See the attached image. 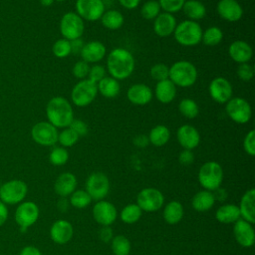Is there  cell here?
<instances>
[{
	"instance_id": "obj_57",
	"label": "cell",
	"mask_w": 255,
	"mask_h": 255,
	"mask_svg": "<svg viewBox=\"0 0 255 255\" xmlns=\"http://www.w3.org/2000/svg\"><path fill=\"white\" fill-rule=\"evenodd\" d=\"M71 42V49H72V53L74 54H80L81 53V50L84 46V42L80 39H76V40H73V41H70Z\"/></svg>"
},
{
	"instance_id": "obj_51",
	"label": "cell",
	"mask_w": 255,
	"mask_h": 255,
	"mask_svg": "<svg viewBox=\"0 0 255 255\" xmlns=\"http://www.w3.org/2000/svg\"><path fill=\"white\" fill-rule=\"evenodd\" d=\"M178 161L182 165H189L194 161V154L190 149H182L178 155Z\"/></svg>"
},
{
	"instance_id": "obj_2",
	"label": "cell",
	"mask_w": 255,
	"mask_h": 255,
	"mask_svg": "<svg viewBox=\"0 0 255 255\" xmlns=\"http://www.w3.org/2000/svg\"><path fill=\"white\" fill-rule=\"evenodd\" d=\"M46 116L48 122L54 127L68 128L74 120V110L71 103L64 97L52 98L46 106Z\"/></svg>"
},
{
	"instance_id": "obj_35",
	"label": "cell",
	"mask_w": 255,
	"mask_h": 255,
	"mask_svg": "<svg viewBox=\"0 0 255 255\" xmlns=\"http://www.w3.org/2000/svg\"><path fill=\"white\" fill-rule=\"evenodd\" d=\"M142 214V210L136 203L126 205L121 211V219L127 224H133L137 222Z\"/></svg>"
},
{
	"instance_id": "obj_16",
	"label": "cell",
	"mask_w": 255,
	"mask_h": 255,
	"mask_svg": "<svg viewBox=\"0 0 255 255\" xmlns=\"http://www.w3.org/2000/svg\"><path fill=\"white\" fill-rule=\"evenodd\" d=\"M208 91L211 99L218 104H226L233 94L232 85L223 77L214 78L209 84Z\"/></svg>"
},
{
	"instance_id": "obj_40",
	"label": "cell",
	"mask_w": 255,
	"mask_h": 255,
	"mask_svg": "<svg viewBox=\"0 0 255 255\" xmlns=\"http://www.w3.org/2000/svg\"><path fill=\"white\" fill-rule=\"evenodd\" d=\"M160 6L156 0H148L144 2L140 9V14L145 20H154L160 13Z\"/></svg>"
},
{
	"instance_id": "obj_28",
	"label": "cell",
	"mask_w": 255,
	"mask_h": 255,
	"mask_svg": "<svg viewBox=\"0 0 255 255\" xmlns=\"http://www.w3.org/2000/svg\"><path fill=\"white\" fill-rule=\"evenodd\" d=\"M214 203L215 197L213 195V192L206 189L196 192L191 199V205L193 209L198 212H205L210 210L213 207Z\"/></svg>"
},
{
	"instance_id": "obj_26",
	"label": "cell",
	"mask_w": 255,
	"mask_h": 255,
	"mask_svg": "<svg viewBox=\"0 0 255 255\" xmlns=\"http://www.w3.org/2000/svg\"><path fill=\"white\" fill-rule=\"evenodd\" d=\"M77 187V178L71 172H63L61 173L55 183L54 190L61 197H67L71 195Z\"/></svg>"
},
{
	"instance_id": "obj_38",
	"label": "cell",
	"mask_w": 255,
	"mask_h": 255,
	"mask_svg": "<svg viewBox=\"0 0 255 255\" xmlns=\"http://www.w3.org/2000/svg\"><path fill=\"white\" fill-rule=\"evenodd\" d=\"M112 251L115 255H128L130 252V242L125 235H117L111 240Z\"/></svg>"
},
{
	"instance_id": "obj_48",
	"label": "cell",
	"mask_w": 255,
	"mask_h": 255,
	"mask_svg": "<svg viewBox=\"0 0 255 255\" xmlns=\"http://www.w3.org/2000/svg\"><path fill=\"white\" fill-rule=\"evenodd\" d=\"M243 148L248 155L250 156L255 155V130L254 129H250L246 133L243 139Z\"/></svg>"
},
{
	"instance_id": "obj_29",
	"label": "cell",
	"mask_w": 255,
	"mask_h": 255,
	"mask_svg": "<svg viewBox=\"0 0 255 255\" xmlns=\"http://www.w3.org/2000/svg\"><path fill=\"white\" fill-rule=\"evenodd\" d=\"M184 215V209L182 204L179 201L172 200L168 202L162 212V216L164 221L169 225H175L181 221Z\"/></svg>"
},
{
	"instance_id": "obj_20",
	"label": "cell",
	"mask_w": 255,
	"mask_h": 255,
	"mask_svg": "<svg viewBox=\"0 0 255 255\" xmlns=\"http://www.w3.org/2000/svg\"><path fill=\"white\" fill-rule=\"evenodd\" d=\"M74 235L72 224L65 219L56 220L50 228V237L57 244L68 243Z\"/></svg>"
},
{
	"instance_id": "obj_9",
	"label": "cell",
	"mask_w": 255,
	"mask_h": 255,
	"mask_svg": "<svg viewBox=\"0 0 255 255\" xmlns=\"http://www.w3.org/2000/svg\"><path fill=\"white\" fill-rule=\"evenodd\" d=\"M40 215L38 205L33 201H22L16 207L14 219L22 232L34 225Z\"/></svg>"
},
{
	"instance_id": "obj_19",
	"label": "cell",
	"mask_w": 255,
	"mask_h": 255,
	"mask_svg": "<svg viewBox=\"0 0 255 255\" xmlns=\"http://www.w3.org/2000/svg\"><path fill=\"white\" fill-rule=\"evenodd\" d=\"M176 138L183 149H194L200 142V134L191 125H182L177 128Z\"/></svg>"
},
{
	"instance_id": "obj_25",
	"label": "cell",
	"mask_w": 255,
	"mask_h": 255,
	"mask_svg": "<svg viewBox=\"0 0 255 255\" xmlns=\"http://www.w3.org/2000/svg\"><path fill=\"white\" fill-rule=\"evenodd\" d=\"M240 217L253 224L255 222V189L250 188L242 195L238 206Z\"/></svg>"
},
{
	"instance_id": "obj_56",
	"label": "cell",
	"mask_w": 255,
	"mask_h": 255,
	"mask_svg": "<svg viewBox=\"0 0 255 255\" xmlns=\"http://www.w3.org/2000/svg\"><path fill=\"white\" fill-rule=\"evenodd\" d=\"M119 2L124 8L132 10L138 6V4L140 3V0H119Z\"/></svg>"
},
{
	"instance_id": "obj_55",
	"label": "cell",
	"mask_w": 255,
	"mask_h": 255,
	"mask_svg": "<svg viewBox=\"0 0 255 255\" xmlns=\"http://www.w3.org/2000/svg\"><path fill=\"white\" fill-rule=\"evenodd\" d=\"M8 215H9V211H8L7 205L0 200V227L5 224V222L8 219Z\"/></svg>"
},
{
	"instance_id": "obj_14",
	"label": "cell",
	"mask_w": 255,
	"mask_h": 255,
	"mask_svg": "<svg viewBox=\"0 0 255 255\" xmlns=\"http://www.w3.org/2000/svg\"><path fill=\"white\" fill-rule=\"evenodd\" d=\"M76 13L89 22L100 20L106 11L103 0H76Z\"/></svg>"
},
{
	"instance_id": "obj_12",
	"label": "cell",
	"mask_w": 255,
	"mask_h": 255,
	"mask_svg": "<svg viewBox=\"0 0 255 255\" xmlns=\"http://www.w3.org/2000/svg\"><path fill=\"white\" fill-rule=\"evenodd\" d=\"M164 203L162 192L154 187L141 189L136 196V204L142 211L155 212L159 210Z\"/></svg>"
},
{
	"instance_id": "obj_13",
	"label": "cell",
	"mask_w": 255,
	"mask_h": 255,
	"mask_svg": "<svg viewBox=\"0 0 255 255\" xmlns=\"http://www.w3.org/2000/svg\"><path fill=\"white\" fill-rule=\"evenodd\" d=\"M58 129L49 122H39L31 129L32 139L43 146H52L58 141Z\"/></svg>"
},
{
	"instance_id": "obj_58",
	"label": "cell",
	"mask_w": 255,
	"mask_h": 255,
	"mask_svg": "<svg viewBox=\"0 0 255 255\" xmlns=\"http://www.w3.org/2000/svg\"><path fill=\"white\" fill-rule=\"evenodd\" d=\"M213 195H214V197H215V200L217 199V200H219V201H223V200H225V199L227 198V192H226V190H225L224 188H220V187H218L217 189L214 190Z\"/></svg>"
},
{
	"instance_id": "obj_46",
	"label": "cell",
	"mask_w": 255,
	"mask_h": 255,
	"mask_svg": "<svg viewBox=\"0 0 255 255\" xmlns=\"http://www.w3.org/2000/svg\"><path fill=\"white\" fill-rule=\"evenodd\" d=\"M90 71V66L88 63H86L83 60H80L76 62L72 68V73L75 76V78L79 80L87 79Z\"/></svg>"
},
{
	"instance_id": "obj_54",
	"label": "cell",
	"mask_w": 255,
	"mask_h": 255,
	"mask_svg": "<svg viewBox=\"0 0 255 255\" xmlns=\"http://www.w3.org/2000/svg\"><path fill=\"white\" fill-rule=\"evenodd\" d=\"M149 143L147 135L144 134H138L133 138V144L137 147H145Z\"/></svg>"
},
{
	"instance_id": "obj_30",
	"label": "cell",
	"mask_w": 255,
	"mask_h": 255,
	"mask_svg": "<svg viewBox=\"0 0 255 255\" xmlns=\"http://www.w3.org/2000/svg\"><path fill=\"white\" fill-rule=\"evenodd\" d=\"M215 218L218 222L223 224H231L240 219V211L235 204H224L217 208Z\"/></svg>"
},
{
	"instance_id": "obj_52",
	"label": "cell",
	"mask_w": 255,
	"mask_h": 255,
	"mask_svg": "<svg viewBox=\"0 0 255 255\" xmlns=\"http://www.w3.org/2000/svg\"><path fill=\"white\" fill-rule=\"evenodd\" d=\"M100 239L104 242H109L113 239V230L110 226H103L99 233Z\"/></svg>"
},
{
	"instance_id": "obj_31",
	"label": "cell",
	"mask_w": 255,
	"mask_h": 255,
	"mask_svg": "<svg viewBox=\"0 0 255 255\" xmlns=\"http://www.w3.org/2000/svg\"><path fill=\"white\" fill-rule=\"evenodd\" d=\"M182 10L188 20L196 22L203 19L206 15V7L199 0H186L182 6Z\"/></svg>"
},
{
	"instance_id": "obj_24",
	"label": "cell",
	"mask_w": 255,
	"mask_h": 255,
	"mask_svg": "<svg viewBox=\"0 0 255 255\" xmlns=\"http://www.w3.org/2000/svg\"><path fill=\"white\" fill-rule=\"evenodd\" d=\"M229 57L238 64L249 63L253 56L252 47L243 40H236L228 47Z\"/></svg>"
},
{
	"instance_id": "obj_6",
	"label": "cell",
	"mask_w": 255,
	"mask_h": 255,
	"mask_svg": "<svg viewBox=\"0 0 255 255\" xmlns=\"http://www.w3.org/2000/svg\"><path fill=\"white\" fill-rule=\"evenodd\" d=\"M28 194V185L21 179H11L0 185V200L6 205L19 204Z\"/></svg>"
},
{
	"instance_id": "obj_15",
	"label": "cell",
	"mask_w": 255,
	"mask_h": 255,
	"mask_svg": "<svg viewBox=\"0 0 255 255\" xmlns=\"http://www.w3.org/2000/svg\"><path fill=\"white\" fill-rule=\"evenodd\" d=\"M93 217L102 226H111L117 219L118 211L116 206L107 200H99L93 207Z\"/></svg>"
},
{
	"instance_id": "obj_23",
	"label": "cell",
	"mask_w": 255,
	"mask_h": 255,
	"mask_svg": "<svg viewBox=\"0 0 255 255\" xmlns=\"http://www.w3.org/2000/svg\"><path fill=\"white\" fill-rule=\"evenodd\" d=\"M106 46L100 41H90L84 44L81 50V58L86 63H98L106 56Z\"/></svg>"
},
{
	"instance_id": "obj_49",
	"label": "cell",
	"mask_w": 255,
	"mask_h": 255,
	"mask_svg": "<svg viewBox=\"0 0 255 255\" xmlns=\"http://www.w3.org/2000/svg\"><path fill=\"white\" fill-rule=\"evenodd\" d=\"M105 77H106V69L104 66L96 64V65L90 67V71H89V75H88L89 80H91L92 82L97 84Z\"/></svg>"
},
{
	"instance_id": "obj_53",
	"label": "cell",
	"mask_w": 255,
	"mask_h": 255,
	"mask_svg": "<svg viewBox=\"0 0 255 255\" xmlns=\"http://www.w3.org/2000/svg\"><path fill=\"white\" fill-rule=\"evenodd\" d=\"M19 255H42V252L36 246L28 245L21 249Z\"/></svg>"
},
{
	"instance_id": "obj_21",
	"label": "cell",
	"mask_w": 255,
	"mask_h": 255,
	"mask_svg": "<svg viewBox=\"0 0 255 255\" xmlns=\"http://www.w3.org/2000/svg\"><path fill=\"white\" fill-rule=\"evenodd\" d=\"M152 97L153 93L151 89L142 83L131 85L127 92L128 100L135 106H144L148 104L152 100Z\"/></svg>"
},
{
	"instance_id": "obj_61",
	"label": "cell",
	"mask_w": 255,
	"mask_h": 255,
	"mask_svg": "<svg viewBox=\"0 0 255 255\" xmlns=\"http://www.w3.org/2000/svg\"><path fill=\"white\" fill-rule=\"evenodd\" d=\"M54 1H57V2H63V1H66V0H54Z\"/></svg>"
},
{
	"instance_id": "obj_37",
	"label": "cell",
	"mask_w": 255,
	"mask_h": 255,
	"mask_svg": "<svg viewBox=\"0 0 255 255\" xmlns=\"http://www.w3.org/2000/svg\"><path fill=\"white\" fill-rule=\"evenodd\" d=\"M179 113L186 119H195L199 114V107L197 103L189 98L182 99L178 104Z\"/></svg>"
},
{
	"instance_id": "obj_4",
	"label": "cell",
	"mask_w": 255,
	"mask_h": 255,
	"mask_svg": "<svg viewBox=\"0 0 255 255\" xmlns=\"http://www.w3.org/2000/svg\"><path fill=\"white\" fill-rule=\"evenodd\" d=\"M202 32V28L198 22L183 20L176 25L173 36L179 45L184 47H193L201 42Z\"/></svg>"
},
{
	"instance_id": "obj_43",
	"label": "cell",
	"mask_w": 255,
	"mask_h": 255,
	"mask_svg": "<svg viewBox=\"0 0 255 255\" xmlns=\"http://www.w3.org/2000/svg\"><path fill=\"white\" fill-rule=\"evenodd\" d=\"M53 55L57 58H66L72 53L71 42L65 38L57 40L52 47Z\"/></svg>"
},
{
	"instance_id": "obj_17",
	"label": "cell",
	"mask_w": 255,
	"mask_h": 255,
	"mask_svg": "<svg viewBox=\"0 0 255 255\" xmlns=\"http://www.w3.org/2000/svg\"><path fill=\"white\" fill-rule=\"evenodd\" d=\"M233 224V235L236 242L242 247H251L255 242V233L252 224L241 218Z\"/></svg>"
},
{
	"instance_id": "obj_10",
	"label": "cell",
	"mask_w": 255,
	"mask_h": 255,
	"mask_svg": "<svg viewBox=\"0 0 255 255\" xmlns=\"http://www.w3.org/2000/svg\"><path fill=\"white\" fill-rule=\"evenodd\" d=\"M225 112L228 118L236 124L243 125L250 121L252 109L250 104L243 98H231L225 106Z\"/></svg>"
},
{
	"instance_id": "obj_45",
	"label": "cell",
	"mask_w": 255,
	"mask_h": 255,
	"mask_svg": "<svg viewBox=\"0 0 255 255\" xmlns=\"http://www.w3.org/2000/svg\"><path fill=\"white\" fill-rule=\"evenodd\" d=\"M185 1L186 0H158V3L163 12L173 14L182 9Z\"/></svg>"
},
{
	"instance_id": "obj_47",
	"label": "cell",
	"mask_w": 255,
	"mask_h": 255,
	"mask_svg": "<svg viewBox=\"0 0 255 255\" xmlns=\"http://www.w3.org/2000/svg\"><path fill=\"white\" fill-rule=\"evenodd\" d=\"M237 76L240 80L244 82H248L254 77V68L249 63L239 64L237 68Z\"/></svg>"
},
{
	"instance_id": "obj_22",
	"label": "cell",
	"mask_w": 255,
	"mask_h": 255,
	"mask_svg": "<svg viewBox=\"0 0 255 255\" xmlns=\"http://www.w3.org/2000/svg\"><path fill=\"white\" fill-rule=\"evenodd\" d=\"M176 25V19L173 14L160 12L153 20V31L158 37L165 38L173 34Z\"/></svg>"
},
{
	"instance_id": "obj_32",
	"label": "cell",
	"mask_w": 255,
	"mask_h": 255,
	"mask_svg": "<svg viewBox=\"0 0 255 255\" xmlns=\"http://www.w3.org/2000/svg\"><path fill=\"white\" fill-rule=\"evenodd\" d=\"M97 89L98 93H100L103 97L112 99L119 95L121 86L118 80L111 76H106L99 83H97Z\"/></svg>"
},
{
	"instance_id": "obj_42",
	"label": "cell",
	"mask_w": 255,
	"mask_h": 255,
	"mask_svg": "<svg viewBox=\"0 0 255 255\" xmlns=\"http://www.w3.org/2000/svg\"><path fill=\"white\" fill-rule=\"evenodd\" d=\"M69 159V152L63 146L54 147L49 154V160L53 165H64Z\"/></svg>"
},
{
	"instance_id": "obj_50",
	"label": "cell",
	"mask_w": 255,
	"mask_h": 255,
	"mask_svg": "<svg viewBox=\"0 0 255 255\" xmlns=\"http://www.w3.org/2000/svg\"><path fill=\"white\" fill-rule=\"evenodd\" d=\"M69 128H71L79 136H83L86 135L88 133L89 128L88 125L82 121V120H73V122L71 123V125L69 126Z\"/></svg>"
},
{
	"instance_id": "obj_7",
	"label": "cell",
	"mask_w": 255,
	"mask_h": 255,
	"mask_svg": "<svg viewBox=\"0 0 255 255\" xmlns=\"http://www.w3.org/2000/svg\"><path fill=\"white\" fill-rule=\"evenodd\" d=\"M97 95V84L87 78L84 80H80L73 87L71 92V100L75 106L83 108L93 103Z\"/></svg>"
},
{
	"instance_id": "obj_1",
	"label": "cell",
	"mask_w": 255,
	"mask_h": 255,
	"mask_svg": "<svg viewBox=\"0 0 255 255\" xmlns=\"http://www.w3.org/2000/svg\"><path fill=\"white\" fill-rule=\"evenodd\" d=\"M135 61L132 54L125 48L113 49L107 57V70L118 81L128 79L133 72Z\"/></svg>"
},
{
	"instance_id": "obj_8",
	"label": "cell",
	"mask_w": 255,
	"mask_h": 255,
	"mask_svg": "<svg viewBox=\"0 0 255 255\" xmlns=\"http://www.w3.org/2000/svg\"><path fill=\"white\" fill-rule=\"evenodd\" d=\"M85 30L84 20L76 12L65 13L60 20V32L63 38L73 41L80 39Z\"/></svg>"
},
{
	"instance_id": "obj_33",
	"label": "cell",
	"mask_w": 255,
	"mask_h": 255,
	"mask_svg": "<svg viewBox=\"0 0 255 255\" xmlns=\"http://www.w3.org/2000/svg\"><path fill=\"white\" fill-rule=\"evenodd\" d=\"M147 137L152 145L159 147L168 142L170 138V131L164 125H157L150 129Z\"/></svg>"
},
{
	"instance_id": "obj_41",
	"label": "cell",
	"mask_w": 255,
	"mask_h": 255,
	"mask_svg": "<svg viewBox=\"0 0 255 255\" xmlns=\"http://www.w3.org/2000/svg\"><path fill=\"white\" fill-rule=\"evenodd\" d=\"M79 137L80 136L71 128L68 127L63 128V130L58 133V142L63 147H71L77 143Z\"/></svg>"
},
{
	"instance_id": "obj_39",
	"label": "cell",
	"mask_w": 255,
	"mask_h": 255,
	"mask_svg": "<svg viewBox=\"0 0 255 255\" xmlns=\"http://www.w3.org/2000/svg\"><path fill=\"white\" fill-rule=\"evenodd\" d=\"M91 196L88 194L86 190H75L71 195H70V204L77 208V209H83L86 208L88 205L91 204L92 202Z\"/></svg>"
},
{
	"instance_id": "obj_18",
	"label": "cell",
	"mask_w": 255,
	"mask_h": 255,
	"mask_svg": "<svg viewBox=\"0 0 255 255\" xmlns=\"http://www.w3.org/2000/svg\"><path fill=\"white\" fill-rule=\"evenodd\" d=\"M216 10L220 18L227 22H237L243 16V8L237 0H219Z\"/></svg>"
},
{
	"instance_id": "obj_36",
	"label": "cell",
	"mask_w": 255,
	"mask_h": 255,
	"mask_svg": "<svg viewBox=\"0 0 255 255\" xmlns=\"http://www.w3.org/2000/svg\"><path fill=\"white\" fill-rule=\"evenodd\" d=\"M223 40V32L222 30L217 26H211L208 27L204 32H202L201 41L206 46H216L221 43Z\"/></svg>"
},
{
	"instance_id": "obj_11",
	"label": "cell",
	"mask_w": 255,
	"mask_h": 255,
	"mask_svg": "<svg viewBox=\"0 0 255 255\" xmlns=\"http://www.w3.org/2000/svg\"><path fill=\"white\" fill-rule=\"evenodd\" d=\"M86 191L92 199L99 201L103 200L110 191V180L108 176L100 171L93 172L86 180Z\"/></svg>"
},
{
	"instance_id": "obj_60",
	"label": "cell",
	"mask_w": 255,
	"mask_h": 255,
	"mask_svg": "<svg viewBox=\"0 0 255 255\" xmlns=\"http://www.w3.org/2000/svg\"><path fill=\"white\" fill-rule=\"evenodd\" d=\"M55 1L54 0H40V3L45 6V7H48V6H51Z\"/></svg>"
},
{
	"instance_id": "obj_5",
	"label": "cell",
	"mask_w": 255,
	"mask_h": 255,
	"mask_svg": "<svg viewBox=\"0 0 255 255\" xmlns=\"http://www.w3.org/2000/svg\"><path fill=\"white\" fill-rule=\"evenodd\" d=\"M198 181L204 189L214 191L223 181L222 166L213 160L203 163L198 171Z\"/></svg>"
},
{
	"instance_id": "obj_44",
	"label": "cell",
	"mask_w": 255,
	"mask_h": 255,
	"mask_svg": "<svg viewBox=\"0 0 255 255\" xmlns=\"http://www.w3.org/2000/svg\"><path fill=\"white\" fill-rule=\"evenodd\" d=\"M168 71H169V67H167L165 64L157 63L150 68L149 73H150V77L153 80L159 82V81L168 79Z\"/></svg>"
},
{
	"instance_id": "obj_27",
	"label": "cell",
	"mask_w": 255,
	"mask_h": 255,
	"mask_svg": "<svg viewBox=\"0 0 255 255\" xmlns=\"http://www.w3.org/2000/svg\"><path fill=\"white\" fill-rule=\"evenodd\" d=\"M154 95L161 104H169L176 96V86L169 79L159 81L155 85Z\"/></svg>"
},
{
	"instance_id": "obj_3",
	"label": "cell",
	"mask_w": 255,
	"mask_h": 255,
	"mask_svg": "<svg viewBox=\"0 0 255 255\" xmlns=\"http://www.w3.org/2000/svg\"><path fill=\"white\" fill-rule=\"evenodd\" d=\"M197 69L189 61L181 60L173 63L169 67L168 79L180 88H188L195 84L197 80Z\"/></svg>"
},
{
	"instance_id": "obj_59",
	"label": "cell",
	"mask_w": 255,
	"mask_h": 255,
	"mask_svg": "<svg viewBox=\"0 0 255 255\" xmlns=\"http://www.w3.org/2000/svg\"><path fill=\"white\" fill-rule=\"evenodd\" d=\"M69 205H70V202H69V200L66 199V197H61L57 203L58 209L62 212H66L69 208Z\"/></svg>"
},
{
	"instance_id": "obj_34",
	"label": "cell",
	"mask_w": 255,
	"mask_h": 255,
	"mask_svg": "<svg viewBox=\"0 0 255 255\" xmlns=\"http://www.w3.org/2000/svg\"><path fill=\"white\" fill-rule=\"evenodd\" d=\"M101 22L103 26L109 30H118L124 24V16L123 14L115 9H110L104 12L101 17Z\"/></svg>"
}]
</instances>
